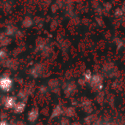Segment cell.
<instances>
[{
    "instance_id": "9c48e42d",
    "label": "cell",
    "mask_w": 125,
    "mask_h": 125,
    "mask_svg": "<svg viewBox=\"0 0 125 125\" xmlns=\"http://www.w3.org/2000/svg\"><path fill=\"white\" fill-rule=\"evenodd\" d=\"M75 114V111H74V109L73 108H69L66 111V115L68 116V117H71V116H73V115Z\"/></svg>"
},
{
    "instance_id": "8992f818",
    "label": "cell",
    "mask_w": 125,
    "mask_h": 125,
    "mask_svg": "<svg viewBox=\"0 0 125 125\" xmlns=\"http://www.w3.org/2000/svg\"><path fill=\"white\" fill-rule=\"evenodd\" d=\"M63 114V110L62 108L60 107V106H56L55 108V109L53 110V112H52V117L54 118V117H57L59 116H60L61 114Z\"/></svg>"
},
{
    "instance_id": "277c9868",
    "label": "cell",
    "mask_w": 125,
    "mask_h": 125,
    "mask_svg": "<svg viewBox=\"0 0 125 125\" xmlns=\"http://www.w3.org/2000/svg\"><path fill=\"white\" fill-rule=\"evenodd\" d=\"M38 116H39V111L38 108H32L29 111L27 114V119L29 122L34 123L37 121V119H38Z\"/></svg>"
},
{
    "instance_id": "ba28073f",
    "label": "cell",
    "mask_w": 125,
    "mask_h": 125,
    "mask_svg": "<svg viewBox=\"0 0 125 125\" xmlns=\"http://www.w3.org/2000/svg\"><path fill=\"white\" fill-rule=\"evenodd\" d=\"M92 74L90 71H87L85 74H84V81L85 82H91V78H92Z\"/></svg>"
},
{
    "instance_id": "9a60e30c",
    "label": "cell",
    "mask_w": 125,
    "mask_h": 125,
    "mask_svg": "<svg viewBox=\"0 0 125 125\" xmlns=\"http://www.w3.org/2000/svg\"></svg>"
},
{
    "instance_id": "7a4b0ae2",
    "label": "cell",
    "mask_w": 125,
    "mask_h": 125,
    "mask_svg": "<svg viewBox=\"0 0 125 125\" xmlns=\"http://www.w3.org/2000/svg\"><path fill=\"white\" fill-rule=\"evenodd\" d=\"M102 82H103V78H102V75L96 74L92 76L90 83H91V86L92 88L95 89L96 90L97 89L100 90L102 87Z\"/></svg>"
},
{
    "instance_id": "3957f363",
    "label": "cell",
    "mask_w": 125,
    "mask_h": 125,
    "mask_svg": "<svg viewBox=\"0 0 125 125\" xmlns=\"http://www.w3.org/2000/svg\"><path fill=\"white\" fill-rule=\"evenodd\" d=\"M17 99L14 96H7L3 100V105L6 109H13L17 103Z\"/></svg>"
},
{
    "instance_id": "4fadbf2b",
    "label": "cell",
    "mask_w": 125,
    "mask_h": 125,
    "mask_svg": "<svg viewBox=\"0 0 125 125\" xmlns=\"http://www.w3.org/2000/svg\"><path fill=\"white\" fill-rule=\"evenodd\" d=\"M72 125H80L79 122H74V123Z\"/></svg>"
},
{
    "instance_id": "5b68a950",
    "label": "cell",
    "mask_w": 125,
    "mask_h": 125,
    "mask_svg": "<svg viewBox=\"0 0 125 125\" xmlns=\"http://www.w3.org/2000/svg\"><path fill=\"white\" fill-rule=\"evenodd\" d=\"M26 108V104L23 101H18L17 102L16 105H15L14 108L13 109V111L15 114H22Z\"/></svg>"
},
{
    "instance_id": "6da1fadb",
    "label": "cell",
    "mask_w": 125,
    "mask_h": 125,
    "mask_svg": "<svg viewBox=\"0 0 125 125\" xmlns=\"http://www.w3.org/2000/svg\"><path fill=\"white\" fill-rule=\"evenodd\" d=\"M13 85V81L10 76L3 75L0 77V90L8 92L12 89Z\"/></svg>"
},
{
    "instance_id": "7c38bea8",
    "label": "cell",
    "mask_w": 125,
    "mask_h": 125,
    "mask_svg": "<svg viewBox=\"0 0 125 125\" xmlns=\"http://www.w3.org/2000/svg\"><path fill=\"white\" fill-rule=\"evenodd\" d=\"M0 125H11L7 120L5 119H2L0 121Z\"/></svg>"
},
{
    "instance_id": "52a82bcc",
    "label": "cell",
    "mask_w": 125,
    "mask_h": 125,
    "mask_svg": "<svg viewBox=\"0 0 125 125\" xmlns=\"http://www.w3.org/2000/svg\"><path fill=\"white\" fill-rule=\"evenodd\" d=\"M32 25V21L29 17H26L23 21V26L24 27H30Z\"/></svg>"
},
{
    "instance_id": "8fae6325",
    "label": "cell",
    "mask_w": 125,
    "mask_h": 125,
    "mask_svg": "<svg viewBox=\"0 0 125 125\" xmlns=\"http://www.w3.org/2000/svg\"><path fill=\"white\" fill-rule=\"evenodd\" d=\"M123 10H122V9H120V8H119V9H117L116 10V12H115V14H116V15H117V16H121V15H123Z\"/></svg>"
},
{
    "instance_id": "5bb4252c",
    "label": "cell",
    "mask_w": 125,
    "mask_h": 125,
    "mask_svg": "<svg viewBox=\"0 0 125 125\" xmlns=\"http://www.w3.org/2000/svg\"><path fill=\"white\" fill-rule=\"evenodd\" d=\"M125 10H124V12H125Z\"/></svg>"
},
{
    "instance_id": "30bf717a",
    "label": "cell",
    "mask_w": 125,
    "mask_h": 125,
    "mask_svg": "<svg viewBox=\"0 0 125 125\" xmlns=\"http://www.w3.org/2000/svg\"><path fill=\"white\" fill-rule=\"evenodd\" d=\"M7 52L3 49H0V60L3 61L5 59H7Z\"/></svg>"
}]
</instances>
